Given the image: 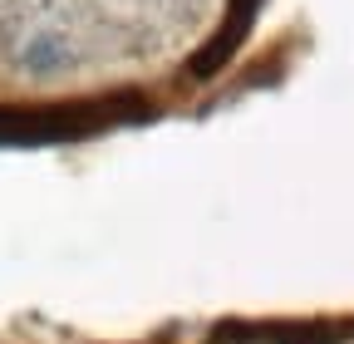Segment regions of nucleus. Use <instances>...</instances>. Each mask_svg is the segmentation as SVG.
Masks as SVG:
<instances>
[{"label": "nucleus", "instance_id": "obj_1", "mask_svg": "<svg viewBox=\"0 0 354 344\" xmlns=\"http://www.w3.org/2000/svg\"><path fill=\"white\" fill-rule=\"evenodd\" d=\"M246 20H251V0H236V15H232V25H227V30H221V35L212 39V50H207V55L197 59V69H202V74H207V69H216L221 59H227V55L236 50V39H241V30H246Z\"/></svg>", "mask_w": 354, "mask_h": 344}]
</instances>
